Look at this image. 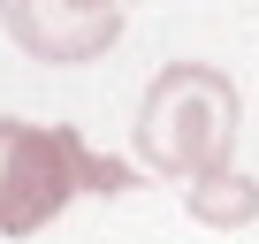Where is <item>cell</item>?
Here are the masks:
<instances>
[{"mask_svg":"<svg viewBox=\"0 0 259 244\" xmlns=\"http://www.w3.org/2000/svg\"><path fill=\"white\" fill-rule=\"evenodd\" d=\"M236 84L206 61H168L153 84H145V107H138V153L145 168L160 176H183V183H206V176H229V153H236Z\"/></svg>","mask_w":259,"mask_h":244,"instance_id":"cell-1","label":"cell"},{"mask_svg":"<svg viewBox=\"0 0 259 244\" xmlns=\"http://www.w3.org/2000/svg\"><path fill=\"white\" fill-rule=\"evenodd\" d=\"M122 160L92 153L84 130L69 122H0V236H31L46 229L76 191H130Z\"/></svg>","mask_w":259,"mask_h":244,"instance_id":"cell-2","label":"cell"},{"mask_svg":"<svg viewBox=\"0 0 259 244\" xmlns=\"http://www.w3.org/2000/svg\"><path fill=\"white\" fill-rule=\"evenodd\" d=\"M0 23L38 61H92L122 38V0H0Z\"/></svg>","mask_w":259,"mask_h":244,"instance_id":"cell-3","label":"cell"},{"mask_svg":"<svg viewBox=\"0 0 259 244\" xmlns=\"http://www.w3.org/2000/svg\"><path fill=\"white\" fill-rule=\"evenodd\" d=\"M191 206H198L206 221H251V214H259V191L229 168V176H206V183L191 191Z\"/></svg>","mask_w":259,"mask_h":244,"instance_id":"cell-4","label":"cell"}]
</instances>
